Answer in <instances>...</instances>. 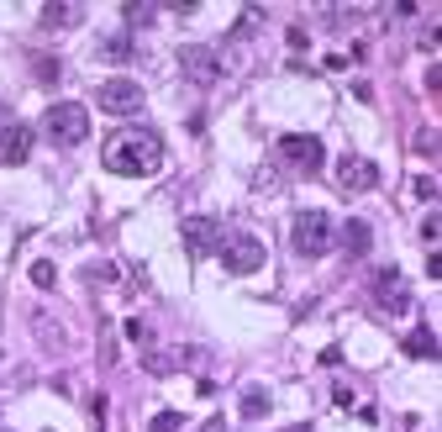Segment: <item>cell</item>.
Segmentation results:
<instances>
[{
	"instance_id": "8fae6325",
	"label": "cell",
	"mask_w": 442,
	"mask_h": 432,
	"mask_svg": "<svg viewBox=\"0 0 442 432\" xmlns=\"http://www.w3.org/2000/svg\"><path fill=\"white\" fill-rule=\"evenodd\" d=\"M179 63L190 69V79H216V69H221V58H216V48H200V43H190V48H179Z\"/></svg>"
},
{
	"instance_id": "8992f818",
	"label": "cell",
	"mask_w": 442,
	"mask_h": 432,
	"mask_svg": "<svg viewBox=\"0 0 442 432\" xmlns=\"http://www.w3.org/2000/svg\"><path fill=\"white\" fill-rule=\"evenodd\" d=\"M263 259H269V253H263V242L248 237V232H237V237L221 242V264H226V274H258Z\"/></svg>"
},
{
	"instance_id": "5bb4252c",
	"label": "cell",
	"mask_w": 442,
	"mask_h": 432,
	"mask_svg": "<svg viewBox=\"0 0 442 432\" xmlns=\"http://www.w3.org/2000/svg\"><path fill=\"white\" fill-rule=\"evenodd\" d=\"M406 354L411 359H437V332L432 327H416V332L406 337Z\"/></svg>"
},
{
	"instance_id": "484cf974",
	"label": "cell",
	"mask_w": 442,
	"mask_h": 432,
	"mask_svg": "<svg viewBox=\"0 0 442 432\" xmlns=\"http://www.w3.org/2000/svg\"><path fill=\"white\" fill-rule=\"evenodd\" d=\"M279 432H311V427H279Z\"/></svg>"
},
{
	"instance_id": "2e32d148",
	"label": "cell",
	"mask_w": 442,
	"mask_h": 432,
	"mask_svg": "<svg viewBox=\"0 0 442 432\" xmlns=\"http://www.w3.org/2000/svg\"><path fill=\"white\" fill-rule=\"evenodd\" d=\"M32 285H37V290H53V285H58V269H53L48 259H37V264H32Z\"/></svg>"
},
{
	"instance_id": "cb8c5ba5",
	"label": "cell",
	"mask_w": 442,
	"mask_h": 432,
	"mask_svg": "<svg viewBox=\"0 0 442 432\" xmlns=\"http://www.w3.org/2000/svg\"><path fill=\"white\" fill-rule=\"evenodd\" d=\"M416 153H426V158H437V132H421V138H416Z\"/></svg>"
},
{
	"instance_id": "d4e9b609",
	"label": "cell",
	"mask_w": 442,
	"mask_h": 432,
	"mask_svg": "<svg viewBox=\"0 0 442 432\" xmlns=\"http://www.w3.org/2000/svg\"><path fill=\"white\" fill-rule=\"evenodd\" d=\"M200 432H226V422H221V416H211V422L200 427Z\"/></svg>"
},
{
	"instance_id": "ffe728a7",
	"label": "cell",
	"mask_w": 442,
	"mask_h": 432,
	"mask_svg": "<svg viewBox=\"0 0 442 432\" xmlns=\"http://www.w3.org/2000/svg\"><path fill=\"white\" fill-rule=\"evenodd\" d=\"M58 58H37V79H43V85H58Z\"/></svg>"
},
{
	"instance_id": "4316f807",
	"label": "cell",
	"mask_w": 442,
	"mask_h": 432,
	"mask_svg": "<svg viewBox=\"0 0 442 432\" xmlns=\"http://www.w3.org/2000/svg\"><path fill=\"white\" fill-rule=\"evenodd\" d=\"M0 432H6V427H0Z\"/></svg>"
},
{
	"instance_id": "6da1fadb",
	"label": "cell",
	"mask_w": 442,
	"mask_h": 432,
	"mask_svg": "<svg viewBox=\"0 0 442 432\" xmlns=\"http://www.w3.org/2000/svg\"><path fill=\"white\" fill-rule=\"evenodd\" d=\"M105 169L111 174H132V180H147V174L164 169V138L147 127H132V132H116L105 143Z\"/></svg>"
},
{
	"instance_id": "277c9868",
	"label": "cell",
	"mask_w": 442,
	"mask_h": 432,
	"mask_svg": "<svg viewBox=\"0 0 442 432\" xmlns=\"http://www.w3.org/2000/svg\"><path fill=\"white\" fill-rule=\"evenodd\" d=\"M384 185V169L374 164L369 153H342L337 158V190L342 195H369V190H379Z\"/></svg>"
},
{
	"instance_id": "e0dca14e",
	"label": "cell",
	"mask_w": 442,
	"mask_h": 432,
	"mask_svg": "<svg viewBox=\"0 0 442 432\" xmlns=\"http://www.w3.org/2000/svg\"><path fill=\"white\" fill-rule=\"evenodd\" d=\"M153 432H184V411H158L153 416Z\"/></svg>"
},
{
	"instance_id": "44dd1931",
	"label": "cell",
	"mask_w": 442,
	"mask_h": 432,
	"mask_svg": "<svg viewBox=\"0 0 442 432\" xmlns=\"http://www.w3.org/2000/svg\"><path fill=\"white\" fill-rule=\"evenodd\" d=\"M437 232H442L437 211H426V222H421V242H426V248H437Z\"/></svg>"
},
{
	"instance_id": "7a4b0ae2",
	"label": "cell",
	"mask_w": 442,
	"mask_h": 432,
	"mask_svg": "<svg viewBox=\"0 0 442 432\" xmlns=\"http://www.w3.org/2000/svg\"><path fill=\"white\" fill-rule=\"evenodd\" d=\"M332 242H337V222H332L327 211H300V216L290 222V248L305 253V259L332 253Z\"/></svg>"
},
{
	"instance_id": "603a6c76",
	"label": "cell",
	"mask_w": 442,
	"mask_h": 432,
	"mask_svg": "<svg viewBox=\"0 0 442 432\" xmlns=\"http://www.w3.org/2000/svg\"><path fill=\"white\" fill-rule=\"evenodd\" d=\"M290 48L305 53V48H311V32H305V26H290Z\"/></svg>"
},
{
	"instance_id": "d6986e66",
	"label": "cell",
	"mask_w": 442,
	"mask_h": 432,
	"mask_svg": "<svg viewBox=\"0 0 442 432\" xmlns=\"http://www.w3.org/2000/svg\"><path fill=\"white\" fill-rule=\"evenodd\" d=\"M122 16H127V26H132V21H153V16H158V6H132V0H127Z\"/></svg>"
},
{
	"instance_id": "9a60e30c",
	"label": "cell",
	"mask_w": 442,
	"mask_h": 432,
	"mask_svg": "<svg viewBox=\"0 0 442 432\" xmlns=\"http://www.w3.org/2000/svg\"><path fill=\"white\" fill-rule=\"evenodd\" d=\"M79 6H43V26H74Z\"/></svg>"
},
{
	"instance_id": "ac0fdd59",
	"label": "cell",
	"mask_w": 442,
	"mask_h": 432,
	"mask_svg": "<svg viewBox=\"0 0 442 432\" xmlns=\"http://www.w3.org/2000/svg\"><path fill=\"white\" fill-rule=\"evenodd\" d=\"M100 53H105V58H127V53H132V32H122V37H111V43H105Z\"/></svg>"
},
{
	"instance_id": "30bf717a",
	"label": "cell",
	"mask_w": 442,
	"mask_h": 432,
	"mask_svg": "<svg viewBox=\"0 0 442 432\" xmlns=\"http://www.w3.org/2000/svg\"><path fill=\"white\" fill-rule=\"evenodd\" d=\"M32 153V127L26 121H6L0 127V164H26Z\"/></svg>"
},
{
	"instance_id": "9c48e42d",
	"label": "cell",
	"mask_w": 442,
	"mask_h": 432,
	"mask_svg": "<svg viewBox=\"0 0 442 432\" xmlns=\"http://www.w3.org/2000/svg\"><path fill=\"white\" fill-rule=\"evenodd\" d=\"M179 232H184V248L195 253V259H206V253H216V222H211V216H184L179 222Z\"/></svg>"
},
{
	"instance_id": "4fadbf2b",
	"label": "cell",
	"mask_w": 442,
	"mask_h": 432,
	"mask_svg": "<svg viewBox=\"0 0 442 432\" xmlns=\"http://www.w3.org/2000/svg\"><path fill=\"white\" fill-rule=\"evenodd\" d=\"M274 411V401H269V390H258V385H248L243 390V416L248 422H258V416H269Z\"/></svg>"
},
{
	"instance_id": "3957f363",
	"label": "cell",
	"mask_w": 442,
	"mask_h": 432,
	"mask_svg": "<svg viewBox=\"0 0 442 432\" xmlns=\"http://www.w3.org/2000/svg\"><path fill=\"white\" fill-rule=\"evenodd\" d=\"M48 143H58V148H79L90 138V106H79V101H58V106H48Z\"/></svg>"
},
{
	"instance_id": "ba28073f",
	"label": "cell",
	"mask_w": 442,
	"mask_h": 432,
	"mask_svg": "<svg viewBox=\"0 0 442 432\" xmlns=\"http://www.w3.org/2000/svg\"><path fill=\"white\" fill-rule=\"evenodd\" d=\"M374 301H379L390 317H406V312H411V285H406V274H400V269H384V274L374 279Z\"/></svg>"
},
{
	"instance_id": "5b68a950",
	"label": "cell",
	"mask_w": 442,
	"mask_h": 432,
	"mask_svg": "<svg viewBox=\"0 0 442 432\" xmlns=\"http://www.w3.org/2000/svg\"><path fill=\"white\" fill-rule=\"evenodd\" d=\"M279 164L295 169V174H316L327 164V148H321V138H311V132H285V138H279Z\"/></svg>"
},
{
	"instance_id": "7c38bea8",
	"label": "cell",
	"mask_w": 442,
	"mask_h": 432,
	"mask_svg": "<svg viewBox=\"0 0 442 432\" xmlns=\"http://www.w3.org/2000/svg\"><path fill=\"white\" fill-rule=\"evenodd\" d=\"M342 248L353 253V259H364V253L374 248V227H369V222H358V216H353V222L342 227Z\"/></svg>"
},
{
	"instance_id": "52a82bcc",
	"label": "cell",
	"mask_w": 442,
	"mask_h": 432,
	"mask_svg": "<svg viewBox=\"0 0 442 432\" xmlns=\"http://www.w3.org/2000/svg\"><path fill=\"white\" fill-rule=\"evenodd\" d=\"M95 106H100L105 116L142 111V85H137V79H122V74H116V79H105V85L95 90Z\"/></svg>"
},
{
	"instance_id": "7402d4cb",
	"label": "cell",
	"mask_w": 442,
	"mask_h": 432,
	"mask_svg": "<svg viewBox=\"0 0 442 432\" xmlns=\"http://www.w3.org/2000/svg\"><path fill=\"white\" fill-rule=\"evenodd\" d=\"M416 195L426 200V206H432V200H437V180H432V174H421V180H416Z\"/></svg>"
}]
</instances>
